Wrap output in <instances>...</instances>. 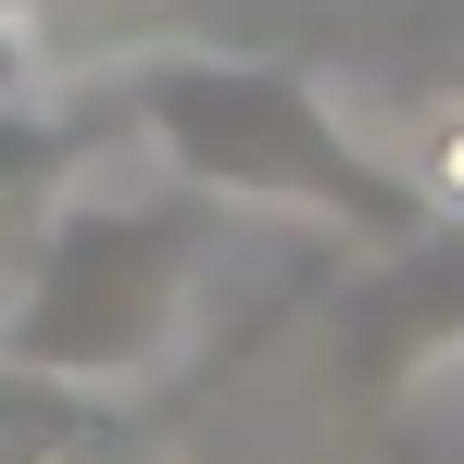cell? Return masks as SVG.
<instances>
[{
	"label": "cell",
	"mask_w": 464,
	"mask_h": 464,
	"mask_svg": "<svg viewBox=\"0 0 464 464\" xmlns=\"http://www.w3.org/2000/svg\"><path fill=\"white\" fill-rule=\"evenodd\" d=\"M101 88H113L126 139L176 188L227 201V214H289V227H326L352 251H427L440 238L414 163L377 151L326 101L314 63H276V51H139Z\"/></svg>",
	"instance_id": "1"
},
{
	"label": "cell",
	"mask_w": 464,
	"mask_h": 464,
	"mask_svg": "<svg viewBox=\"0 0 464 464\" xmlns=\"http://www.w3.org/2000/svg\"><path fill=\"white\" fill-rule=\"evenodd\" d=\"M227 201L201 188H63L51 227L25 238L0 276V364L25 377H76V389H151L188 339L201 264H214Z\"/></svg>",
	"instance_id": "2"
},
{
	"label": "cell",
	"mask_w": 464,
	"mask_h": 464,
	"mask_svg": "<svg viewBox=\"0 0 464 464\" xmlns=\"http://www.w3.org/2000/svg\"><path fill=\"white\" fill-rule=\"evenodd\" d=\"M101 151H126L113 88H51V76H0V264L51 227V201L101 176Z\"/></svg>",
	"instance_id": "3"
},
{
	"label": "cell",
	"mask_w": 464,
	"mask_h": 464,
	"mask_svg": "<svg viewBox=\"0 0 464 464\" xmlns=\"http://www.w3.org/2000/svg\"><path fill=\"white\" fill-rule=\"evenodd\" d=\"M401 163H414V188H427L440 238H464V88L427 113V126H414V151H401Z\"/></svg>",
	"instance_id": "4"
},
{
	"label": "cell",
	"mask_w": 464,
	"mask_h": 464,
	"mask_svg": "<svg viewBox=\"0 0 464 464\" xmlns=\"http://www.w3.org/2000/svg\"><path fill=\"white\" fill-rule=\"evenodd\" d=\"M0 13H63V0H0Z\"/></svg>",
	"instance_id": "5"
},
{
	"label": "cell",
	"mask_w": 464,
	"mask_h": 464,
	"mask_svg": "<svg viewBox=\"0 0 464 464\" xmlns=\"http://www.w3.org/2000/svg\"><path fill=\"white\" fill-rule=\"evenodd\" d=\"M452 88H464V76H452Z\"/></svg>",
	"instance_id": "6"
}]
</instances>
